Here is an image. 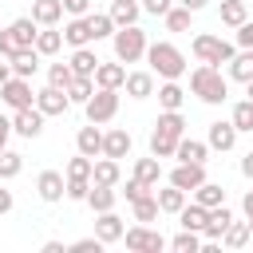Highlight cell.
I'll list each match as a JSON object with an SVG mask.
<instances>
[{"label":"cell","mask_w":253,"mask_h":253,"mask_svg":"<svg viewBox=\"0 0 253 253\" xmlns=\"http://www.w3.org/2000/svg\"><path fill=\"white\" fill-rule=\"evenodd\" d=\"M190 91H194L202 103H210V107H217V103L229 99V83H225V75H221L213 63H202V67L190 71Z\"/></svg>","instance_id":"1"},{"label":"cell","mask_w":253,"mask_h":253,"mask_svg":"<svg viewBox=\"0 0 253 253\" xmlns=\"http://www.w3.org/2000/svg\"><path fill=\"white\" fill-rule=\"evenodd\" d=\"M146 63H150V71L162 75V79H182V75H186V55H182L174 43H166V40L146 43Z\"/></svg>","instance_id":"2"},{"label":"cell","mask_w":253,"mask_h":253,"mask_svg":"<svg viewBox=\"0 0 253 253\" xmlns=\"http://www.w3.org/2000/svg\"><path fill=\"white\" fill-rule=\"evenodd\" d=\"M111 43H115V59H119V63H138V59L146 55V32H142L138 24L115 28Z\"/></svg>","instance_id":"3"},{"label":"cell","mask_w":253,"mask_h":253,"mask_svg":"<svg viewBox=\"0 0 253 253\" xmlns=\"http://www.w3.org/2000/svg\"><path fill=\"white\" fill-rule=\"evenodd\" d=\"M194 55H198V63H229L233 59V43H225L221 36H210V32H202V36H194Z\"/></svg>","instance_id":"4"},{"label":"cell","mask_w":253,"mask_h":253,"mask_svg":"<svg viewBox=\"0 0 253 253\" xmlns=\"http://www.w3.org/2000/svg\"><path fill=\"white\" fill-rule=\"evenodd\" d=\"M87 107V123H111L115 119V111H119V91H111V87H99V91H91V99L83 103Z\"/></svg>","instance_id":"5"},{"label":"cell","mask_w":253,"mask_h":253,"mask_svg":"<svg viewBox=\"0 0 253 253\" xmlns=\"http://www.w3.org/2000/svg\"><path fill=\"white\" fill-rule=\"evenodd\" d=\"M0 99H4L12 111H20V107H36V91H32V83L20 79V75H8V79L0 83Z\"/></svg>","instance_id":"6"},{"label":"cell","mask_w":253,"mask_h":253,"mask_svg":"<svg viewBox=\"0 0 253 253\" xmlns=\"http://www.w3.org/2000/svg\"><path fill=\"white\" fill-rule=\"evenodd\" d=\"M123 241H126V249H134V253H162V249H166V237L154 233V229H146V225L123 229Z\"/></svg>","instance_id":"7"},{"label":"cell","mask_w":253,"mask_h":253,"mask_svg":"<svg viewBox=\"0 0 253 253\" xmlns=\"http://www.w3.org/2000/svg\"><path fill=\"white\" fill-rule=\"evenodd\" d=\"M206 182V162H178L174 170H170V186H178V190H198Z\"/></svg>","instance_id":"8"},{"label":"cell","mask_w":253,"mask_h":253,"mask_svg":"<svg viewBox=\"0 0 253 253\" xmlns=\"http://www.w3.org/2000/svg\"><path fill=\"white\" fill-rule=\"evenodd\" d=\"M12 130H16L20 138H40V130H43V111H40V107H20V111L12 115Z\"/></svg>","instance_id":"9"},{"label":"cell","mask_w":253,"mask_h":253,"mask_svg":"<svg viewBox=\"0 0 253 253\" xmlns=\"http://www.w3.org/2000/svg\"><path fill=\"white\" fill-rule=\"evenodd\" d=\"M36 107H40L43 119H47V115H63V111L71 107V99H67L63 87H51V83H47L43 91H36Z\"/></svg>","instance_id":"10"},{"label":"cell","mask_w":253,"mask_h":253,"mask_svg":"<svg viewBox=\"0 0 253 253\" xmlns=\"http://www.w3.org/2000/svg\"><path fill=\"white\" fill-rule=\"evenodd\" d=\"M36 194H40L43 202H59V198H67V178H63L59 170H43V174L36 178Z\"/></svg>","instance_id":"11"},{"label":"cell","mask_w":253,"mask_h":253,"mask_svg":"<svg viewBox=\"0 0 253 253\" xmlns=\"http://www.w3.org/2000/svg\"><path fill=\"white\" fill-rule=\"evenodd\" d=\"M123 217L115 213V210H103L99 217H95V237L103 241V245H115V241H123Z\"/></svg>","instance_id":"12"},{"label":"cell","mask_w":253,"mask_h":253,"mask_svg":"<svg viewBox=\"0 0 253 253\" xmlns=\"http://www.w3.org/2000/svg\"><path fill=\"white\" fill-rule=\"evenodd\" d=\"M32 20L40 28H55L63 20V0H32Z\"/></svg>","instance_id":"13"},{"label":"cell","mask_w":253,"mask_h":253,"mask_svg":"<svg viewBox=\"0 0 253 253\" xmlns=\"http://www.w3.org/2000/svg\"><path fill=\"white\" fill-rule=\"evenodd\" d=\"M123 87H126L130 99H150L154 95V71H126Z\"/></svg>","instance_id":"14"},{"label":"cell","mask_w":253,"mask_h":253,"mask_svg":"<svg viewBox=\"0 0 253 253\" xmlns=\"http://www.w3.org/2000/svg\"><path fill=\"white\" fill-rule=\"evenodd\" d=\"M75 146H79V154H87V158L103 154V130H99V123H87V126H79V134H75Z\"/></svg>","instance_id":"15"},{"label":"cell","mask_w":253,"mask_h":253,"mask_svg":"<svg viewBox=\"0 0 253 253\" xmlns=\"http://www.w3.org/2000/svg\"><path fill=\"white\" fill-rule=\"evenodd\" d=\"M36 32H40V24L32 16H20V20L8 24V36L16 40V47H36Z\"/></svg>","instance_id":"16"},{"label":"cell","mask_w":253,"mask_h":253,"mask_svg":"<svg viewBox=\"0 0 253 253\" xmlns=\"http://www.w3.org/2000/svg\"><path fill=\"white\" fill-rule=\"evenodd\" d=\"M8 67H12V75L32 79V75H36V67H40V51H36V47H20V51L8 59Z\"/></svg>","instance_id":"17"},{"label":"cell","mask_w":253,"mask_h":253,"mask_svg":"<svg viewBox=\"0 0 253 253\" xmlns=\"http://www.w3.org/2000/svg\"><path fill=\"white\" fill-rule=\"evenodd\" d=\"M103 154H107V158H115V162H119V158H126V154H130V134H126L123 126L107 130V134H103Z\"/></svg>","instance_id":"18"},{"label":"cell","mask_w":253,"mask_h":253,"mask_svg":"<svg viewBox=\"0 0 253 253\" xmlns=\"http://www.w3.org/2000/svg\"><path fill=\"white\" fill-rule=\"evenodd\" d=\"M63 43H71V47H87V43H91L87 16H71V20L63 24Z\"/></svg>","instance_id":"19"},{"label":"cell","mask_w":253,"mask_h":253,"mask_svg":"<svg viewBox=\"0 0 253 253\" xmlns=\"http://www.w3.org/2000/svg\"><path fill=\"white\" fill-rule=\"evenodd\" d=\"M123 79H126V67H123V63H103V59H99V67H95V87H111V91H119Z\"/></svg>","instance_id":"20"},{"label":"cell","mask_w":253,"mask_h":253,"mask_svg":"<svg viewBox=\"0 0 253 253\" xmlns=\"http://www.w3.org/2000/svg\"><path fill=\"white\" fill-rule=\"evenodd\" d=\"M206 154H210V142H198V138H178V146H174V158L178 162H206Z\"/></svg>","instance_id":"21"},{"label":"cell","mask_w":253,"mask_h":253,"mask_svg":"<svg viewBox=\"0 0 253 253\" xmlns=\"http://www.w3.org/2000/svg\"><path fill=\"white\" fill-rule=\"evenodd\" d=\"M119 178H123V170H119V162L107 158V154L91 166V182H95V186H119Z\"/></svg>","instance_id":"22"},{"label":"cell","mask_w":253,"mask_h":253,"mask_svg":"<svg viewBox=\"0 0 253 253\" xmlns=\"http://www.w3.org/2000/svg\"><path fill=\"white\" fill-rule=\"evenodd\" d=\"M233 221V213L225 210V206H213L210 210V217H206V229H202V237L206 241H221V233H225V225Z\"/></svg>","instance_id":"23"},{"label":"cell","mask_w":253,"mask_h":253,"mask_svg":"<svg viewBox=\"0 0 253 253\" xmlns=\"http://www.w3.org/2000/svg\"><path fill=\"white\" fill-rule=\"evenodd\" d=\"M237 126L233 123H210V150H233Z\"/></svg>","instance_id":"24"},{"label":"cell","mask_w":253,"mask_h":253,"mask_svg":"<svg viewBox=\"0 0 253 253\" xmlns=\"http://www.w3.org/2000/svg\"><path fill=\"white\" fill-rule=\"evenodd\" d=\"M138 12H142L138 0H115L107 16L115 20V28H126V24H138Z\"/></svg>","instance_id":"25"},{"label":"cell","mask_w":253,"mask_h":253,"mask_svg":"<svg viewBox=\"0 0 253 253\" xmlns=\"http://www.w3.org/2000/svg\"><path fill=\"white\" fill-rule=\"evenodd\" d=\"M229 79H237V83H249V79H253V47L233 51V59H229Z\"/></svg>","instance_id":"26"},{"label":"cell","mask_w":253,"mask_h":253,"mask_svg":"<svg viewBox=\"0 0 253 253\" xmlns=\"http://www.w3.org/2000/svg\"><path fill=\"white\" fill-rule=\"evenodd\" d=\"M67 67H71V75H91V79H95L99 55H95L91 47H75V51H71V63H67Z\"/></svg>","instance_id":"27"},{"label":"cell","mask_w":253,"mask_h":253,"mask_svg":"<svg viewBox=\"0 0 253 253\" xmlns=\"http://www.w3.org/2000/svg\"><path fill=\"white\" fill-rule=\"evenodd\" d=\"M194 194V202L198 206H206V210H213V206H225V190L217 186V182H202L198 190H190Z\"/></svg>","instance_id":"28"},{"label":"cell","mask_w":253,"mask_h":253,"mask_svg":"<svg viewBox=\"0 0 253 253\" xmlns=\"http://www.w3.org/2000/svg\"><path fill=\"white\" fill-rule=\"evenodd\" d=\"M115 186H95L91 182V190H87V206L95 210V213H103V210H115Z\"/></svg>","instance_id":"29"},{"label":"cell","mask_w":253,"mask_h":253,"mask_svg":"<svg viewBox=\"0 0 253 253\" xmlns=\"http://www.w3.org/2000/svg\"><path fill=\"white\" fill-rule=\"evenodd\" d=\"M206 217H210V210L198 206V202L178 210V225H182V229H198V233H202V229H206Z\"/></svg>","instance_id":"30"},{"label":"cell","mask_w":253,"mask_h":253,"mask_svg":"<svg viewBox=\"0 0 253 253\" xmlns=\"http://www.w3.org/2000/svg\"><path fill=\"white\" fill-rule=\"evenodd\" d=\"M217 16H221V24H225V28H237V24H245V20H249V8H245V0H221Z\"/></svg>","instance_id":"31"},{"label":"cell","mask_w":253,"mask_h":253,"mask_svg":"<svg viewBox=\"0 0 253 253\" xmlns=\"http://www.w3.org/2000/svg\"><path fill=\"white\" fill-rule=\"evenodd\" d=\"M182 99H186V91L178 87V79H166V83L158 87V103H162V111H178Z\"/></svg>","instance_id":"32"},{"label":"cell","mask_w":253,"mask_h":253,"mask_svg":"<svg viewBox=\"0 0 253 253\" xmlns=\"http://www.w3.org/2000/svg\"><path fill=\"white\" fill-rule=\"evenodd\" d=\"M134 178L146 182V186H158V178H162L158 158H154V154H150V158H134Z\"/></svg>","instance_id":"33"},{"label":"cell","mask_w":253,"mask_h":253,"mask_svg":"<svg viewBox=\"0 0 253 253\" xmlns=\"http://www.w3.org/2000/svg\"><path fill=\"white\" fill-rule=\"evenodd\" d=\"M154 198H158V210H162V213H178V210L186 206V190H178V186H166V190H158Z\"/></svg>","instance_id":"34"},{"label":"cell","mask_w":253,"mask_h":253,"mask_svg":"<svg viewBox=\"0 0 253 253\" xmlns=\"http://www.w3.org/2000/svg\"><path fill=\"white\" fill-rule=\"evenodd\" d=\"M87 28H91V40H107L115 36V20L107 12H87Z\"/></svg>","instance_id":"35"},{"label":"cell","mask_w":253,"mask_h":253,"mask_svg":"<svg viewBox=\"0 0 253 253\" xmlns=\"http://www.w3.org/2000/svg\"><path fill=\"white\" fill-rule=\"evenodd\" d=\"M59 47H63V32H55V28L36 32V51H40V55H55Z\"/></svg>","instance_id":"36"},{"label":"cell","mask_w":253,"mask_h":253,"mask_svg":"<svg viewBox=\"0 0 253 253\" xmlns=\"http://www.w3.org/2000/svg\"><path fill=\"white\" fill-rule=\"evenodd\" d=\"M154 130H166V134L182 138V134H186V119H182V111H162L158 123H154Z\"/></svg>","instance_id":"37"},{"label":"cell","mask_w":253,"mask_h":253,"mask_svg":"<svg viewBox=\"0 0 253 253\" xmlns=\"http://www.w3.org/2000/svg\"><path fill=\"white\" fill-rule=\"evenodd\" d=\"M130 213H134V221H142V225H146V221H154L162 210H158V198H154V194H146V198L130 202Z\"/></svg>","instance_id":"38"},{"label":"cell","mask_w":253,"mask_h":253,"mask_svg":"<svg viewBox=\"0 0 253 253\" xmlns=\"http://www.w3.org/2000/svg\"><path fill=\"white\" fill-rule=\"evenodd\" d=\"M91 91H95V79H91V75H75V79L67 83V99H71V103H87Z\"/></svg>","instance_id":"39"},{"label":"cell","mask_w":253,"mask_h":253,"mask_svg":"<svg viewBox=\"0 0 253 253\" xmlns=\"http://www.w3.org/2000/svg\"><path fill=\"white\" fill-rule=\"evenodd\" d=\"M174 146H178L174 134H166V130H154L150 134V154L154 158H174Z\"/></svg>","instance_id":"40"},{"label":"cell","mask_w":253,"mask_h":253,"mask_svg":"<svg viewBox=\"0 0 253 253\" xmlns=\"http://www.w3.org/2000/svg\"><path fill=\"white\" fill-rule=\"evenodd\" d=\"M166 245H170L174 253H198V249H202V233H198V229H182V233H178L174 241H166Z\"/></svg>","instance_id":"41"},{"label":"cell","mask_w":253,"mask_h":253,"mask_svg":"<svg viewBox=\"0 0 253 253\" xmlns=\"http://www.w3.org/2000/svg\"><path fill=\"white\" fill-rule=\"evenodd\" d=\"M221 241H225L229 249H241V245L249 241V221H229L225 233H221Z\"/></svg>","instance_id":"42"},{"label":"cell","mask_w":253,"mask_h":253,"mask_svg":"<svg viewBox=\"0 0 253 253\" xmlns=\"http://www.w3.org/2000/svg\"><path fill=\"white\" fill-rule=\"evenodd\" d=\"M229 123L237 126V134H241V130H253V103H249V99L233 103V115H229Z\"/></svg>","instance_id":"43"},{"label":"cell","mask_w":253,"mask_h":253,"mask_svg":"<svg viewBox=\"0 0 253 253\" xmlns=\"http://www.w3.org/2000/svg\"><path fill=\"white\" fill-rule=\"evenodd\" d=\"M20 170H24V154H16V150L4 146V150H0V182H4V178H16Z\"/></svg>","instance_id":"44"},{"label":"cell","mask_w":253,"mask_h":253,"mask_svg":"<svg viewBox=\"0 0 253 253\" xmlns=\"http://www.w3.org/2000/svg\"><path fill=\"white\" fill-rule=\"evenodd\" d=\"M190 16H194V12L178 4V8H170V12H166V28H170V32H186V28H190Z\"/></svg>","instance_id":"45"},{"label":"cell","mask_w":253,"mask_h":253,"mask_svg":"<svg viewBox=\"0 0 253 253\" xmlns=\"http://www.w3.org/2000/svg\"><path fill=\"white\" fill-rule=\"evenodd\" d=\"M71 79H75V75H71L67 63H51V67H47V83H51V87H63V91H67Z\"/></svg>","instance_id":"46"},{"label":"cell","mask_w":253,"mask_h":253,"mask_svg":"<svg viewBox=\"0 0 253 253\" xmlns=\"http://www.w3.org/2000/svg\"><path fill=\"white\" fill-rule=\"evenodd\" d=\"M91 166H95V158H87V154H75V158L67 162V178H91Z\"/></svg>","instance_id":"47"},{"label":"cell","mask_w":253,"mask_h":253,"mask_svg":"<svg viewBox=\"0 0 253 253\" xmlns=\"http://www.w3.org/2000/svg\"><path fill=\"white\" fill-rule=\"evenodd\" d=\"M87 190H91V178H67V198L71 202H87Z\"/></svg>","instance_id":"48"},{"label":"cell","mask_w":253,"mask_h":253,"mask_svg":"<svg viewBox=\"0 0 253 253\" xmlns=\"http://www.w3.org/2000/svg\"><path fill=\"white\" fill-rule=\"evenodd\" d=\"M150 190H154V186H146V182H138V178H130V182H126V190H123V194H126V202H138V198H146V194H150Z\"/></svg>","instance_id":"49"},{"label":"cell","mask_w":253,"mask_h":253,"mask_svg":"<svg viewBox=\"0 0 253 253\" xmlns=\"http://www.w3.org/2000/svg\"><path fill=\"white\" fill-rule=\"evenodd\" d=\"M174 8V0H142V12H150V16H166Z\"/></svg>","instance_id":"50"},{"label":"cell","mask_w":253,"mask_h":253,"mask_svg":"<svg viewBox=\"0 0 253 253\" xmlns=\"http://www.w3.org/2000/svg\"><path fill=\"white\" fill-rule=\"evenodd\" d=\"M237 47H253V20L237 24Z\"/></svg>","instance_id":"51"},{"label":"cell","mask_w":253,"mask_h":253,"mask_svg":"<svg viewBox=\"0 0 253 253\" xmlns=\"http://www.w3.org/2000/svg\"><path fill=\"white\" fill-rule=\"evenodd\" d=\"M16 51H20V47H16V40H12V36H8V28H4V32H0V55H4V59H12Z\"/></svg>","instance_id":"52"},{"label":"cell","mask_w":253,"mask_h":253,"mask_svg":"<svg viewBox=\"0 0 253 253\" xmlns=\"http://www.w3.org/2000/svg\"><path fill=\"white\" fill-rule=\"evenodd\" d=\"M63 12H71V16H87V12H91V0H63Z\"/></svg>","instance_id":"53"},{"label":"cell","mask_w":253,"mask_h":253,"mask_svg":"<svg viewBox=\"0 0 253 253\" xmlns=\"http://www.w3.org/2000/svg\"><path fill=\"white\" fill-rule=\"evenodd\" d=\"M71 249H79V253H91V249H95V253H99V249H103V241H99V237H79Z\"/></svg>","instance_id":"54"},{"label":"cell","mask_w":253,"mask_h":253,"mask_svg":"<svg viewBox=\"0 0 253 253\" xmlns=\"http://www.w3.org/2000/svg\"><path fill=\"white\" fill-rule=\"evenodd\" d=\"M12 206H16V198H12V190H4V186H0V217H4V213H8Z\"/></svg>","instance_id":"55"},{"label":"cell","mask_w":253,"mask_h":253,"mask_svg":"<svg viewBox=\"0 0 253 253\" xmlns=\"http://www.w3.org/2000/svg\"><path fill=\"white\" fill-rule=\"evenodd\" d=\"M8 134H12V119H4V115H0V150L8 146Z\"/></svg>","instance_id":"56"},{"label":"cell","mask_w":253,"mask_h":253,"mask_svg":"<svg viewBox=\"0 0 253 253\" xmlns=\"http://www.w3.org/2000/svg\"><path fill=\"white\" fill-rule=\"evenodd\" d=\"M241 174H245V178H253V150L241 158Z\"/></svg>","instance_id":"57"},{"label":"cell","mask_w":253,"mask_h":253,"mask_svg":"<svg viewBox=\"0 0 253 253\" xmlns=\"http://www.w3.org/2000/svg\"><path fill=\"white\" fill-rule=\"evenodd\" d=\"M241 210H245V217H249V221H253V190H249V194H245V198H241Z\"/></svg>","instance_id":"58"},{"label":"cell","mask_w":253,"mask_h":253,"mask_svg":"<svg viewBox=\"0 0 253 253\" xmlns=\"http://www.w3.org/2000/svg\"><path fill=\"white\" fill-rule=\"evenodd\" d=\"M178 4H182V8H190V12H202L210 0H178Z\"/></svg>","instance_id":"59"},{"label":"cell","mask_w":253,"mask_h":253,"mask_svg":"<svg viewBox=\"0 0 253 253\" xmlns=\"http://www.w3.org/2000/svg\"><path fill=\"white\" fill-rule=\"evenodd\" d=\"M43 253H63V241H43Z\"/></svg>","instance_id":"60"},{"label":"cell","mask_w":253,"mask_h":253,"mask_svg":"<svg viewBox=\"0 0 253 253\" xmlns=\"http://www.w3.org/2000/svg\"><path fill=\"white\" fill-rule=\"evenodd\" d=\"M8 75H12V67H8V63H0V83H4Z\"/></svg>","instance_id":"61"},{"label":"cell","mask_w":253,"mask_h":253,"mask_svg":"<svg viewBox=\"0 0 253 253\" xmlns=\"http://www.w3.org/2000/svg\"><path fill=\"white\" fill-rule=\"evenodd\" d=\"M245 87H249V103H253V79H249V83H245Z\"/></svg>","instance_id":"62"},{"label":"cell","mask_w":253,"mask_h":253,"mask_svg":"<svg viewBox=\"0 0 253 253\" xmlns=\"http://www.w3.org/2000/svg\"><path fill=\"white\" fill-rule=\"evenodd\" d=\"M249 237H253V221H249Z\"/></svg>","instance_id":"63"}]
</instances>
